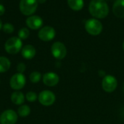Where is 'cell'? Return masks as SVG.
<instances>
[{"mask_svg":"<svg viewBox=\"0 0 124 124\" xmlns=\"http://www.w3.org/2000/svg\"><path fill=\"white\" fill-rule=\"evenodd\" d=\"M123 50H124V42H123Z\"/></svg>","mask_w":124,"mask_h":124,"instance_id":"cell-28","label":"cell"},{"mask_svg":"<svg viewBox=\"0 0 124 124\" xmlns=\"http://www.w3.org/2000/svg\"><path fill=\"white\" fill-rule=\"evenodd\" d=\"M42 81L44 84L48 87H54L57 86L60 81V77L57 74L52 72H49L43 75Z\"/></svg>","mask_w":124,"mask_h":124,"instance_id":"cell-11","label":"cell"},{"mask_svg":"<svg viewBox=\"0 0 124 124\" xmlns=\"http://www.w3.org/2000/svg\"><path fill=\"white\" fill-rule=\"evenodd\" d=\"M17 120V113L11 109L3 111L0 115V124H15Z\"/></svg>","mask_w":124,"mask_h":124,"instance_id":"cell-9","label":"cell"},{"mask_svg":"<svg viewBox=\"0 0 124 124\" xmlns=\"http://www.w3.org/2000/svg\"><path fill=\"white\" fill-rule=\"evenodd\" d=\"M89 11L96 19H103L109 14V7L105 0H92L89 5Z\"/></svg>","mask_w":124,"mask_h":124,"instance_id":"cell-1","label":"cell"},{"mask_svg":"<svg viewBox=\"0 0 124 124\" xmlns=\"http://www.w3.org/2000/svg\"><path fill=\"white\" fill-rule=\"evenodd\" d=\"M2 30L4 33L7 34H12L15 31V27L12 24L9 23H4L2 26Z\"/></svg>","mask_w":124,"mask_h":124,"instance_id":"cell-22","label":"cell"},{"mask_svg":"<svg viewBox=\"0 0 124 124\" xmlns=\"http://www.w3.org/2000/svg\"><path fill=\"white\" fill-rule=\"evenodd\" d=\"M26 83V77L24 74L17 72L14 74L9 80V86L15 91H20Z\"/></svg>","mask_w":124,"mask_h":124,"instance_id":"cell-5","label":"cell"},{"mask_svg":"<svg viewBox=\"0 0 124 124\" xmlns=\"http://www.w3.org/2000/svg\"><path fill=\"white\" fill-rule=\"evenodd\" d=\"M51 53L54 58L58 60H62L67 55V48L62 42H55L52 45Z\"/></svg>","mask_w":124,"mask_h":124,"instance_id":"cell-7","label":"cell"},{"mask_svg":"<svg viewBox=\"0 0 124 124\" xmlns=\"http://www.w3.org/2000/svg\"><path fill=\"white\" fill-rule=\"evenodd\" d=\"M26 26L33 30H37L40 29L43 25V20L39 15H31L25 21Z\"/></svg>","mask_w":124,"mask_h":124,"instance_id":"cell-12","label":"cell"},{"mask_svg":"<svg viewBox=\"0 0 124 124\" xmlns=\"http://www.w3.org/2000/svg\"><path fill=\"white\" fill-rule=\"evenodd\" d=\"M25 99L28 102H35L38 99V95L36 92L33 91H28L25 94Z\"/></svg>","mask_w":124,"mask_h":124,"instance_id":"cell-21","label":"cell"},{"mask_svg":"<svg viewBox=\"0 0 124 124\" xmlns=\"http://www.w3.org/2000/svg\"><path fill=\"white\" fill-rule=\"evenodd\" d=\"M31 110L29 106L26 105H22L18 107L17 113L20 117L25 118L31 114Z\"/></svg>","mask_w":124,"mask_h":124,"instance_id":"cell-18","label":"cell"},{"mask_svg":"<svg viewBox=\"0 0 124 124\" xmlns=\"http://www.w3.org/2000/svg\"><path fill=\"white\" fill-rule=\"evenodd\" d=\"M11 67V61L7 57L0 56V73L7 72Z\"/></svg>","mask_w":124,"mask_h":124,"instance_id":"cell-16","label":"cell"},{"mask_svg":"<svg viewBox=\"0 0 124 124\" xmlns=\"http://www.w3.org/2000/svg\"><path fill=\"white\" fill-rule=\"evenodd\" d=\"M118 86V80L116 77L111 75H106L102 81V87L105 92L112 93Z\"/></svg>","mask_w":124,"mask_h":124,"instance_id":"cell-8","label":"cell"},{"mask_svg":"<svg viewBox=\"0 0 124 124\" xmlns=\"http://www.w3.org/2000/svg\"><path fill=\"white\" fill-rule=\"evenodd\" d=\"M38 100L41 105L49 107L55 102L56 96L49 90H44L38 95Z\"/></svg>","mask_w":124,"mask_h":124,"instance_id":"cell-6","label":"cell"},{"mask_svg":"<svg viewBox=\"0 0 124 124\" xmlns=\"http://www.w3.org/2000/svg\"><path fill=\"white\" fill-rule=\"evenodd\" d=\"M11 101L15 105H22L25 99L24 94L20 91H15L11 94Z\"/></svg>","mask_w":124,"mask_h":124,"instance_id":"cell-15","label":"cell"},{"mask_svg":"<svg viewBox=\"0 0 124 124\" xmlns=\"http://www.w3.org/2000/svg\"><path fill=\"white\" fill-rule=\"evenodd\" d=\"M99 75H100V77H104L106 76V74H105V71H103V70H100V71H99Z\"/></svg>","mask_w":124,"mask_h":124,"instance_id":"cell-25","label":"cell"},{"mask_svg":"<svg viewBox=\"0 0 124 124\" xmlns=\"http://www.w3.org/2000/svg\"><path fill=\"white\" fill-rule=\"evenodd\" d=\"M22 56L26 60H31L34 58L36 53V48L32 45H25L21 50Z\"/></svg>","mask_w":124,"mask_h":124,"instance_id":"cell-13","label":"cell"},{"mask_svg":"<svg viewBox=\"0 0 124 124\" xmlns=\"http://www.w3.org/2000/svg\"><path fill=\"white\" fill-rule=\"evenodd\" d=\"M30 34V31L28 28H22L18 31V37L21 39H26Z\"/></svg>","mask_w":124,"mask_h":124,"instance_id":"cell-20","label":"cell"},{"mask_svg":"<svg viewBox=\"0 0 124 124\" xmlns=\"http://www.w3.org/2000/svg\"><path fill=\"white\" fill-rule=\"evenodd\" d=\"M68 4L71 10L79 11L84 7V0H68Z\"/></svg>","mask_w":124,"mask_h":124,"instance_id":"cell-17","label":"cell"},{"mask_svg":"<svg viewBox=\"0 0 124 124\" xmlns=\"http://www.w3.org/2000/svg\"></svg>","mask_w":124,"mask_h":124,"instance_id":"cell-29","label":"cell"},{"mask_svg":"<svg viewBox=\"0 0 124 124\" xmlns=\"http://www.w3.org/2000/svg\"><path fill=\"white\" fill-rule=\"evenodd\" d=\"M102 23L96 18H90L85 23V29L88 34L92 36H97L102 31Z\"/></svg>","mask_w":124,"mask_h":124,"instance_id":"cell-3","label":"cell"},{"mask_svg":"<svg viewBox=\"0 0 124 124\" xmlns=\"http://www.w3.org/2000/svg\"><path fill=\"white\" fill-rule=\"evenodd\" d=\"M113 14L119 18H124V0H116L113 6Z\"/></svg>","mask_w":124,"mask_h":124,"instance_id":"cell-14","label":"cell"},{"mask_svg":"<svg viewBox=\"0 0 124 124\" xmlns=\"http://www.w3.org/2000/svg\"><path fill=\"white\" fill-rule=\"evenodd\" d=\"M2 26H3V24H2V22H1V20L0 19V30L2 29Z\"/></svg>","mask_w":124,"mask_h":124,"instance_id":"cell-27","label":"cell"},{"mask_svg":"<svg viewBox=\"0 0 124 124\" xmlns=\"http://www.w3.org/2000/svg\"><path fill=\"white\" fill-rule=\"evenodd\" d=\"M56 35V31L54 29L50 26H46L42 27L39 33H38V37L44 42H49L52 40Z\"/></svg>","mask_w":124,"mask_h":124,"instance_id":"cell-10","label":"cell"},{"mask_svg":"<svg viewBox=\"0 0 124 124\" xmlns=\"http://www.w3.org/2000/svg\"><path fill=\"white\" fill-rule=\"evenodd\" d=\"M42 78V75L39 72L33 71L29 75V80L32 83H38Z\"/></svg>","mask_w":124,"mask_h":124,"instance_id":"cell-19","label":"cell"},{"mask_svg":"<svg viewBox=\"0 0 124 124\" xmlns=\"http://www.w3.org/2000/svg\"><path fill=\"white\" fill-rule=\"evenodd\" d=\"M4 12H5V7H4V6L2 5V4H0V16L4 15Z\"/></svg>","mask_w":124,"mask_h":124,"instance_id":"cell-24","label":"cell"},{"mask_svg":"<svg viewBox=\"0 0 124 124\" xmlns=\"http://www.w3.org/2000/svg\"><path fill=\"white\" fill-rule=\"evenodd\" d=\"M23 48L22 40L18 37L9 38L4 44V50L8 54L15 55L21 51Z\"/></svg>","mask_w":124,"mask_h":124,"instance_id":"cell-2","label":"cell"},{"mask_svg":"<svg viewBox=\"0 0 124 124\" xmlns=\"http://www.w3.org/2000/svg\"><path fill=\"white\" fill-rule=\"evenodd\" d=\"M17 72H19V73H24L25 72V69H26V66H25V64H24V63H23V62H20L17 65Z\"/></svg>","mask_w":124,"mask_h":124,"instance_id":"cell-23","label":"cell"},{"mask_svg":"<svg viewBox=\"0 0 124 124\" xmlns=\"http://www.w3.org/2000/svg\"><path fill=\"white\" fill-rule=\"evenodd\" d=\"M38 1V3L39 4H44L46 1V0H37Z\"/></svg>","mask_w":124,"mask_h":124,"instance_id":"cell-26","label":"cell"},{"mask_svg":"<svg viewBox=\"0 0 124 124\" xmlns=\"http://www.w3.org/2000/svg\"><path fill=\"white\" fill-rule=\"evenodd\" d=\"M38 4L37 0H20L19 8L24 15L31 16L36 11Z\"/></svg>","mask_w":124,"mask_h":124,"instance_id":"cell-4","label":"cell"}]
</instances>
